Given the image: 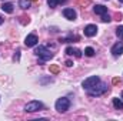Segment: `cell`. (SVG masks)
<instances>
[{
    "label": "cell",
    "instance_id": "obj_1",
    "mask_svg": "<svg viewBox=\"0 0 123 121\" xmlns=\"http://www.w3.org/2000/svg\"><path fill=\"white\" fill-rule=\"evenodd\" d=\"M86 91H87V94H89L90 97H99V95H102V94H105V93L107 91V84L103 83V81H99V83H96L93 87L87 88Z\"/></svg>",
    "mask_w": 123,
    "mask_h": 121
},
{
    "label": "cell",
    "instance_id": "obj_2",
    "mask_svg": "<svg viewBox=\"0 0 123 121\" xmlns=\"http://www.w3.org/2000/svg\"><path fill=\"white\" fill-rule=\"evenodd\" d=\"M34 54L40 59V63H44V61L53 59V53H52L47 47H44V46H39V47L34 50Z\"/></svg>",
    "mask_w": 123,
    "mask_h": 121
},
{
    "label": "cell",
    "instance_id": "obj_3",
    "mask_svg": "<svg viewBox=\"0 0 123 121\" xmlns=\"http://www.w3.org/2000/svg\"><path fill=\"white\" fill-rule=\"evenodd\" d=\"M55 107H56V110H57L59 113H66V111L69 110V107H70V101H69V98L62 97V98H59V100L56 101Z\"/></svg>",
    "mask_w": 123,
    "mask_h": 121
},
{
    "label": "cell",
    "instance_id": "obj_4",
    "mask_svg": "<svg viewBox=\"0 0 123 121\" xmlns=\"http://www.w3.org/2000/svg\"><path fill=\"white\" fill-rule=\"evenodd\" d=\"M42 108H43V104L40 101H29L25 105V111L27 113H36V111H40Z\"/></svg>",
    "mask_w": 123,
    "mask_h": 121
},
{
    "label": "cell",
    "instance_id": "obj_5",
    "mask_svg": "<svg viewBox=\"0 0 123 121\" xmlns=\"http://www.w3.org/2000/svg\"><path fill=\"white\" fill-rule=\"evenodd\" d=\"M110 53H112L115 57L122 56V53H123V41H117V43H115V44L112 46V49H110Z\"/></svg>",
    "mask_w": 123,
    "mask_h": 121
},
{
    "label": "cell",
    "instance_id": "obj_6",
    "mask_svg": "<svg viewBox=\"0 0 123 121\" xmlns=\"http://www.w3.org/2000/svg\"><path fill=\"white\" fill-rule=\"evenodd\" d=\"M99 81H100V78H99L97 76H92V77L86 78V80L83 81V84H82V86H83V88H85V90H87V88L93 87V86H94L96 83H99Z\"/></svg>",
    "mask_w": 123,
    "mask_h": 121
},
{
    "label": "cell",
    "instance_id": "obj_7",
    "mask_svg": "<svg viewBox=\"0 0 123 121\" xmlns=\"http://www.w3.org/2000/svg\"><path fill=\"white\" fill-rule=\"evenodd\" d=\"M83 31H85V36L86 37H93V36L97 34V26L96 24H87Z\"/></svg>",
    "mask_w": 123,
    "mask_h": 121
},
{
    "label": "cell",
    "instance_id": "obj_8",
    "mask_svg": "<svg viewBox=\"0 0 123 121\" xmlns=\"http://www.w3.org/2000/svg\"><path fill=\"white\" fill-rule=\"evenodd\" d=\"M37 41H39V38H37L36 34H29V36L25 38V44H26L27 47H34V46L37 44Z\"/></svg>",
    "mask_w": 123,
    "mask_h": 121
},
{
    "label": "cell",
    "instance_id": "obj_9",
    "mask_svg": "<svg viewBox=\"0 0 123 121\" xmlns=\"http://www.w3.org/2000/svg\"><path fill=\"white\" fill-rule=\"evenodd\" d=\"M63 16H64L67 20H76L77 13H76L73 9H64V10H63Z\"/></svg>",
    "mask_w": 123,
    "mask_h": 121
},
{
    "label": "cell",
    "instance_id": "obj_10",
    "mask_svg": "<svg viewBox=\"0 0 123 121\" xmlns=\"http://www.w3.org/2000/svg\"><path fill=\"white\" fill-rule=\"evenodd\" d=\"M66 54H67V56H74V57H77V59L82 57V51H80L79 49H76V47H67V49H66Z\"/></svg>",
    "mask_w": 123,
    "mask_h": 121
},
{
    "label": "cell",
    "instance_id": "obj_11",
    "mask_svg": "<svg viewBox=\"0 0 123 121\" xmlns=\"http://www.w3.org/2000/svg\"><path fill=\"white\" fill-rule=\"evenodd\" d=\"M93 10H94L96 14H100V16H103V14L107 13V7H106V6H102V4H96V6L93 7Z\"/></svg>",
    "mask_w": 123,
    "mask_h": 121
},
{
    "label": "cell",
    "instance_id": "obj_12",
    "mask_svg": "<svg viewBox=\"0 0 123 121\" xmlns=\"http://www.w3.org/2000/svg\"><path fill=\"white\" fill-rule=\"evenodd\" d=\"M14 6L12 4V3H3V6H1V10L3 11H6V13H13V9Z\"/></svg>",
    "mask_w": 123,
    "mask_h": 121
},
{
    "label": "cell",
    "instance_id": "obj_13",
    "mask_svg": "<svg viewBox=\"0 0 123 121\" xmlns=\"http://www.w3.org/2000/svg\"><path fill=\"white\" fill-rule=\"evenodd\" d=\"M113 107L116 110H123V101L120 98H113Z\"/></svg>",
    "mask_w": 123,
    "mask_h": 121
},
{
    "label": "cell",
    "instance_id": "obj_14",
    "mask_svg": "<svg viewBox=\"0 0 123 121\" xmlns=\"http://www.w3.org/2000/svg\"><path fill=\"white\" fill-rule=\"evenodd\" d=\"M30 3H31V0H19V6H20L23 10L29 9V7H30Z\"/></svg>",
    "mask_w": 123,
    "mask_h": 121
},
{
    "label": "cell",
    "instance_id": "obj_15",
    "mask_svg": "<svg viewBox=\"0 0 123 121\" xmlns=\"http://www.w3.org/2000/svg\"><path fill=\"white\" fill-rule=\"evenodd\" d=\"M94 53H96V51H94V49H93V47H86V49H85V54H86L87 57H93V56H94Z\"/></svg>",
    "mask_w": 123,
    "mask_h": 121
},
{
    "label": "cell",
    "instance_id": "obj_16",
    "mask_svg": "<svg viewBox=\"0 0 123 121\" xmlns=\"http://www.w3.org/2000/svg\"><path fill=\"white\" fill-rule=\"evenodd\" d=\"M73 40H79V37L77 36H70V37H66V38H60L62 43H69V41H73Z\"/></svg>",
    "mask_w": 123,
    "mask_h": 121
},
{
    "label": "cell",
    "instance_id": "obj_17",
    "mask_svg": "<svg viewBox=\"0 0 123 121\" xmlns=\"http://www.w3.org/2000/svg\"><path fill=\"white\" fill-rule=\"evenodd\" d=\"M59 71H60V68H59L57 64H52L50 66V73L52 74H59Z\"/></svg>",
    "mask_w": 123,
    "mask_h": 121
},
{
    "label": "cell",
    "instance_id": "obj_18",
    "mask_svg": "<svg viewBox=\"0 0 123 121\" xmlns=\"http://www.w3.org/2000/svg\"><path fill=\"white\" fill-rule=\"evenodd\" d=\"M116 36H117L120 40H123V26H119V27L116 29Z\"/></svg>",
    "mask_w": 123,
    "mask_h": 121
},
{
    "label": "cell",
    "instance_id": "obj_19",
    "mask_svg": "<svg viewBox=\"0 0 123 121\" xmlns=\"http://www.w3.org/2000/svg\"><path fill=\"white\" fill-rule=\"evenodd\" d=\"M47 4H49L50 9H55V7L59 4V0H47Z\"/></svg>",
    "mask_w": 123,
    "mask_h": 121
},
{
    "label": "cell",
    "instance_id": "obj_20",
    "mask_svg": "<svg viewBox=\"0 0 123 121\" xmlns=\"http://www.w3.org/2000/svg\"><path fill=\"white\" fill-rule=\"evenodd\" d=\"M110 20H112V17H110V16H109V14H107V13H106V14H103V16H102V22H103V23H109V22H110Z\"/></svg>",
    "mask_w": 123,
    "mask_h": 121
},
{
    "label": "cell",
    "instance_id": "obj_21",
    "mask_svg": "<svg viewBox=\"0 0 123 121\" xmlns=\"http://www.w3.org/2000/svg\"><path fill=\"white\" fill-rule=\"evenodd\" d=\"M49 81H52V77H49V78H42V80H40L42 84H46V83H49Z\"/></svg>",
    "mask_w": 123,
    "mask_h": 121
},
{
    "label": "cell",
    "instance_id": "obj_22",
    "mask_svg": "<svg viewBox=\"0 0 123 121\" xmlns=\"http://www.w3.org/2000/svg\"><path fill=\"white\" fill-rule=\"evenodd\" d=\"M112 83H113L115 86H116V84H119V78H117V77H115V78L112 80Z\"/></svg>",
    "mask_w": 123,
    "mask_h": 121
},
{
    "label": "cell",
    "instance_id": "obj_23",
    "mask_svg": "<svg viewBox=\"0 0 123 121\" xmlns=\"http://www.w3.org/2000/svg\"><path fill=\"white\" fill-rule=\"evenodd\" d=\"M66 66H67V67H72V66H73V61L67 60V61H66Z\"/></svg>",
    "mask_w": 123,
    "mask_h": 121
},
{
    "label": "cell",
    "instance_id": "obj_24",
    "mask_svg": "<svg viewBox=\"0 0 123 121\" xmlns=\"http://www.w3.org/2000/svg\"><path fill=\"white\" fill-rule=\"evenodd\" d=\"M0 24H3V17L0 16Z\"/></svg>",
    "mask_w": 123,
    "mask_h": 121
},
{
    "label": "cell",
    "instance_id": "obj_25",
    "mask_svg": "<svg viewBox=\"0 0 123 121\" xmlns=\"http://www.w3.org/2000/svg\"><path fill=\"white\" fill-rule=\"evenodd\" d=\"M59 3H66V0H59Z\"/></svg>",
    "mask_w": 123,
    "mask_h": 121
},
{
    "label": "cell",
    "instance_id": "obj_26",
    "mask_svg": "<svg viewBox=\"0 0 123 121\" xmlns=\"http://www.w3.org/2000/svg\"><path fill=\"white\" fill-rule=\"evenodd\" d=\"M119 1H120V3H123V0H119Z\"/></svg>",
    "mask_w": 123,
    "mask_h": 121
},
{
    "label": "cell",
    "instance_id": "obj_27",
    "mask_svg": "<svg viewBox=\"0 0 123 121\" xmlns=\"http://www.w3.org/2000/svg\"><path fill=\"white\" fill-rule=\"evenodd\" d=\"M122 98H123V91H122Z\"/></svg>",
    "mask_w": 123,
    "mask_h": 121
}]
</instances>
